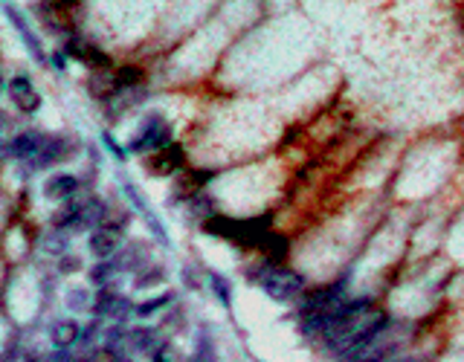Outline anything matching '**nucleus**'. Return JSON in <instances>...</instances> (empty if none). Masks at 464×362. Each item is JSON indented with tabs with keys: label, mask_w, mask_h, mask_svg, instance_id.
<instances>
[{
	"label": "nucleus",
	"mask_w": 464,
	"mask_h": 362,
	"mask_svg": "<svg viewBox=\"0 0 464 362\" xmlns=\"http://www.w3.org/2000/svg\"><path fill=\"white\" fill-rule=\"evenodd\" d=\"M32 362H35V359H32Z\"/></svg>",
	"instance_id": "c85d7f7f"
},
{
	"label": "nucleus",
	"mask_w": 464,
	"mask_h": 362,
	"mask_svg": "<svg viewBox=\"0 0 464 362\" xmlns=\"http://www.w3.org/2000/svg\"><path fill=\"white\" fill-rule=\"evenodd\" d=\"M79 191V177L73 174H55L44 183V194L50 200H70Z\"/></svg>",
	"instance_id": "1a4fd4ad"
},
{
	"label": "nucleus",
	"mask_w": 464,
	"mask_h": 362,
	"mask_svg": "<svg viewBox=\"0 0 464 362\" xmlns=\"http://www.w3.org/2000/svg\"><path fill=\"white\" fill-rule=\"evenodd\" d=\"M183 162H186V157H183V148L172 142V145H165L160 151H154L151 162H148V171L157 174V177H165V174H174Z\"/></svg>",
	"instance_id": "423d86ee"
},
{
	"label": "nucleus",
	"mask_w": 464,
	"mask_h": 362,
	"mask_svg": "<svg viewBox=\"0 0 464 362\" xmlns=\"http://www.w3.org/2000/svg\"><path fill=\"white\" fill-rule=\"evenodd\" d=\"M117 304H119V296L114 293V290H110V287H99V296L93 299V313L96 316H114Z\"/></svg>",
	"instance_id": "f8f14e48"
},
{
	"label": "nucleus",
	"mask_w": 464,
	"mask_h": 362,
	"mask_svg": "<svg viewBox=\"0 0 464 362\" xmlns=\"http://www.w3.org/2000/svg\"><path fill=\"white\" fill-rule=\"evenodd\" d=\"M128 345L134 348V351H151V345H154V330L139 328V330L128 333Z\"/></svg>",
	"instance_id": "dca6fc26"
},
{
	"label": "nucleus",
	"mask_w": 464,
	"mask_h": 362,
	"mask_svg": "<svg viewBox=\"0 0 464 362\" xmlns=\"http://www.w3.org/2000/svg\"><path fill=\"white\" fill-rule=\"evenodd\" d=\"M131 310H134V308H131V301L119 296V304H117V310H114V319H119V322H125V319L131 316Z\"/></svg>",
	"instance_id": "4be33fe9"
},
{
	"label": "nucleus",
	"mask_w": 464,
	"mask_h": 362,
	"mask_svg": "<svg viewBox=\"0 0 464 362\" xmlns=\"http://www.w3.org/2000/svg\"><path fill=\"white\" fill-rule=\"evenodd\" d=\"M9 96H12V102L23 110V114H35V110L41 107V96L35 93L32 81L26 76H15L9 81Z\"/></svg>",
	"instance_id": "6e6552de"
},
{
	"label": "nucleus",
	"mask_w": 464,
	"mask_h": 362,
	"mask_svg": "<svg viewBox=\"0 0 464 362\" xmlns=\"http://www.w3.org/2000/svg\"><path fill=\"white\" fill-rule=\"evenodd\" d=\"M174 299V293H163V296H157V299H148L145 304H137L134 308V313L137 316H151V313H157V310H163L168 301Z\"/></svg>",
	"instance_id": "2eb2a0df"
},
{
	"label": "nucleus",
	"mask_w": 464,
	"mask_h": 362,
	"mask_svg": "<svg viewBox=\"0 0 464 362\" xmlns=\"http://www.w3.org/2000/svg\"><path fill=\"white\" fill-rule=\"evenodd\" d=\"M139 78H143V73H139L137 67H125V70H119V73H117L114 87H117V90H119V87H131V85H137Z\"/></svg>",
	"instance_id": "aec40b11"
},
{
	"label": "nucleus",
	"mask_w": 464,
	"mask_h": 362,
	"mask_svg": "<svg viewBox=\"0 0 464 362\" xmlns=\"http://www.w3.org/2000/svg\"><path fill=\"white\" fill-rule=\"evenodd\" d=\"M50 61H52V67H55V70H59V73H64V67H67V61H64V55H61V52H55V55H52V58H50Z\"/></svg>",
	"instance_id": "b1692460"
},
{
	"label": "nucleus",
	"mask_w": 464,
	"mask_h": 362,
	"mask_svg": "<svg viewBox=\"0 0 464 362\" xmlns=\"http://www.w3.org/2000/svg\"><path fill=\"white\" fill-rule=\"evenodd\" d=\"M192 362H215V348H212V342H209L206 333H201V339H198V351H194Z\"/></svg>",
	"instance_id": "6ab92c4d"
},
{
	"label": "nucleus",
	"mask_w": 464,
	"mask_h": 362,
	"mask_svg": "<svg viewBox=\"0 0 464 362\" xmlns=\"http://www.w3.org/2000/svg\"><path fill=\"white\" fill-rule=\"evenodd\" d=\"M117 244H119V226L117 224H108V226H96L88 238V249L90 255H96L99 261L110 258L117 253Z\"/></svg>",
	"instance_id": "39448f33"
},
{
	"label": "nucleus",
	"mask_w": 464,
	"mask_h": 362,
	"mask_svg": "<svg viewBox=\"0 0 464 362\" xmlns=\"http://www.w3.org/2000/svg\"><path fill=\"white\" fill-rule=\"evenodd\" d=\"M50 337H52V342L59 345V348H70V345H76V339L81 337V325L64 319V322H55V325H52Z\"/></svg>",
	"instance_id": "9b49d317"
},
{
	"label": "nucleus",
	"mask_w": 464,
	"mask_h": 362,
	"mask_svg": "<svg viewBox=\"0 0 464 362\" xmlns=\"http://www.w3.org/2000/svg\"><path fill=\"white\" fill-rule=\"evenodd\" d=\"M47 142V136L44 134H38V131H23L18 134L6 148H0V154H6V157H15V160H35L38 157V151L44 148Z\"/></svg>",
	"instance_id": "20e7f679"
},
{
	"label": "nucleus",
	"mask_w": 464,
	"mask_h": 362,
	"mask_svg": "<svg viewBox=\"0 0 464 362\" xmlns=\"http://www.w3.org/2000/svg\"><path fill=\"white\" fill-rule=\"evenodd\" d=\"M154 362H168V359H165V356H163V354H160V356H157V359H154Z\"/></svg>",
	"instance_id": "a878e982"
},
{
	"label": "nucleus",
	"mask_w": 464,
	"mask_h": 362,
	"mask_svg": "<svg viewBox=\"0 0 464 362\" xmlns=\"http://www.w3.org/2000/svg\"><path fill=\"white\" fill-rule=\"evenodd\" d=\"M165 145H172V128L163 122L160 114H151L143 125V131L134 136L131 151L134 154H143V151H160Z\"/></svg>",
	"instance_id": "7ed1b4c3"
},
{
	"label": "nucleus",
	"mask_w": 464,
	"mask_h": 362,
	"mask_svg": "<svg viewBox=\"0 0 464 362\" xmlns=\"http://www.w3.org/2000/svg\"><path fill=\"white\" fill-rule=\"evenodd\" d=\"M0 90H3V78H0Z\"/></svg>",
	"instance_id": "cd10ccee"
},
{
	"label": "nucleus",
	"mask_w": 464,
	"mask_h": 362,
	"mask_svg": "<svg viewBox=\"0 0 464 362\" xmlns=\"http://www.w3.org/2000/svg\"><path fill=\"white\" fill-rule=\"evenodd\" d=\"M261 249H264V253H267V258H270V261H282L285 258V253H288V241L285 238H279V235H267V238H264V244H261Z\"/></svg>",
	"instance_id": "4468645a"
},
{
	"label": "nucleus",
	"mask_w": 464,
	"mask_h": 362,
	"mask_svg": "<svg viewBox=\"0 0 464 362\" xmlns=\"http://www.w3.org/2000/svg\"><path fill=\"white\" fill-rule=\"evenodd\" d=\"M3 12H6V18L12 21V26H15V30H18L21 41H23V47L32 52V58L44 64V61H47V52H44V47H41V38H38V35L30 30V26H26L23 15H21V12H18L15 6H3Z\"/></svg>",
	"instance_id": "0eeeda50"
},
{
	"label": "nucleus",
	"mask_w": 464,
	"mask_h": 362,
	"mask_svg": "<svg viewBox=\"0 0 464 362\" xmlns=\"http://www.w3.org/2000/svg\"><path fill=\"white\" fill-rule=\"evenodd\" d=\"M67 151H70L67 139L52 136V139H47V142H44V148L38 151V157L32 160V165H35V169H47V165H55V162H61V160L67 157Z\"/></svg>",
	"instance_id": "9d476101"
},
{
	"label": "nucleus",
	"mask_w": 464,
	"mask_h": 362,
	"mask_svg": "<svg viewBox=\"0 0 464 362\" xmlns=\"http://www.w3.org/2000/svg\"><path fill=\"white\" fill-rule=\"evenodd\" d=\"M117 273V261H110V258H105V261H99L96 267L90 270V284H96V287H108V281H110V275Z\"/></svg>",
	"instance_id": "ddd939ff"
},
{
	"label": "nucleus",
	"mask_w": 464,
	"mask_h": 362,
	"mask_svg": "<svg viewBox=\"0 0 464 362\" xmlns=\"http://www.w3.org/2000/svg\"><path fill=\"white\" fill-rule=\"evenodd\" d=\"M88 290H73V293H70L67 296V308L70 310H84V308H88Z\"/></svg>",
	"instance_id": "412c9836"
},
{
	"label": "nucleus",
	"mask_w": 464,
	"mask_h": 362,
	"mask_svg": "<svg viewBox=\"0 0 464 362\" xmlns=\"http://www.w3.org/2000/svg\"><path fill=\"white\" fill-rule=\"evenodd\" d=\"M256 281L261 284L264 293L276 301H290L305 290V278L293 270H285V267H264L256 273Z\"/></svg>",
	"instance_id": "f03ea898"
},
{
	"label": "nucleus",
	"mask_w": 464,
	"mask_h": 362,
	"mask_svg": "<svg viewBox=\"0 0 464 362\" xmlns=\"http://www.w3.org/2000/svg\"><path fill=\"white\" fill-rule=\"evenodd\" d=\"M203 232L212 238H223L241 246H261L264 238L270 235V217H252V220H235V217H223L212 215L206 217Z\"/></svg>",
	"instance_id": "f257e3e1"
},
{
	"label": "nucleus",
	"mask_w": 464,
	"mask_h": 362,
	"mask_svg": "<svg viewBox=\"0 0 464 362\" xmlns=\"http://www.w3.org/2000/svg\"><path fill=\"white\" fill-rule=\"evenodd\" d=\"M209 284H212V290H215V296H218L221 304H230L232 301V290H230V284H227V278H223V275L212 273V275H209Z\"/></svg>",
	"instance_id": "f3484780"
},
{
	"label": "nucleus",
	"mask_w": 464,
	"mask_h": 362,
	"mask_svg": "<svg viewBox=\"0 0 464 362\" xmlns=\"http://www.w3.org/2000/svg\"><path fill=\"white\" fill-rule=\"evenodd\" d=\"M0 128H3V114H0Z\"/></svg>",
	"instance_id": "bb28decb"
},
{
	"label": "nucleus",
	"mask_w": 464,
	"mask_h": 362,
	"mask_svg": "<svg viewBox=\"0 0 464 362\" xmlns=\"http://www.w3.org/2000/svg\"><path fill=\"white\" fill-rule=\"evenodd\" d=\"M64 55H70V58H76V61H88L90 47L81 44L79 38H67V41H64Z\"/></svg>",
	"instance_id": "a211bd4d"
},
{
	"label": "nucleus",
	"mask_w": 464,
	"mask_h": 362,
	"mask_svg": "<svg viewBox=\"0 0 464 362\" xmlns=\"http://www.w3.org/2000/svg\"><path fill=\"white\" fill-rule=\"evenodd\" d=\"M102 139H105V145H108L110 151H114V157H117V160H125V157H128V151H125L122 145H117V139H114V136H110V134H105Z\"/></svg>",
	"instance_id": "5701e85b"
},
{
	"label": "nucleus",
	"mask_w": 464,
	"mask_h": 362,
	"mask_svg": "<svg viewBox=\"0 0 464 362\" xmlns=\"http://www.w3.org/2000/svg\"><path fill=\"white\" fill-rule=\"evenodd\" d=\"M61 270H79V261H73V258H64V261H61Z\"/></svg>",
	"instance_id": "393cba45"
}]
</instances>
